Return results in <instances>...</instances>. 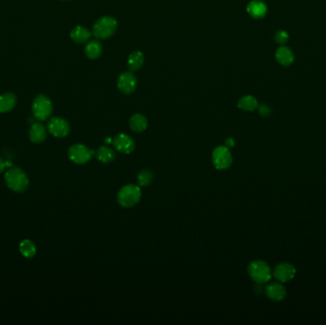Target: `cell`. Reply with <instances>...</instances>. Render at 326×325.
I'll use <instances>...</instances> for the list:
<instances>
[{"label": "cell", "mask_w": 326, "mask_h": 325, "mask_svg": "<svg viewBox=\"0 0 326 325\" xmlns=\"http://www.w3.org/2000/svg\"><path fill=\"white\" fill-rule=\"evenodd\" d=\"M5 182L14 192L22 193L27 190L30 180L26 173L17 167H13L5 173Z\"/></svg>", "instance_id": "1"}, {"label": "cell", "mask_w": 326, "mask_h": 325, "mask_svg": "<svg viewBox=\"0 0 326 325\" xmlns=\"http://www.w3.org/2000/svg\"><path fill=\"white\" fill-rule=\"evenodd\" d=\"M142 192L138 185L127 184L120 188L117 199L119 205L123 208H133L137 205L141 199Z\"/></svg>", "instance_id": "2"}, {"label": "cell", "mask_w": 326, "mask_h": 325, "mask_svg": "<svg viewBox=\"0 0 326 325\" xmlns=\"http://www.w3.org/2000/svg\"><path fill=\"white\" fill-rule=\"evenodd\" d=\"M249 277L258 284H264L269 282L273 277V272L263 260H254L247 268Z\"/></svg>", "instance_id": "3"}, {"label": "cell", "mask_w": 326, "mask_h": 325, "mask_svg": "<svg viewBox=\"0 0 326 325\" xmlns=\"http://www.w3.org/2000/svg\"><path fill=\"white\" fill-rule=\"evenodd\" d=\"M32 112L34 118L43 121L51 117L53 113V103L51 99L45 96H37L32 104Z\"/></svg>", "instance_id": "4"}, {"label": "cell", "mask_w": 326, "mask_h": 325, "mask_svg": "<svg viewBox=\"0 0 326 325\" xmlns=\"http://www.w3.org/2000/svg\"><path fill=\"white\" fill-rule=\"evenodd\" d=\"M118 23L117 21L111 17V16H104L99 20L97 21V23L94 26V35L97 38L99 39H106L113 35V33L117 30Z\"/></svg>", "instance_id": "5"}, {"label": "cell", "mask_w": 326, "mask_h": 325, "mask_svg": "<svg viewBox=\"0 0 326 325\" xmlns=\"http://www.w3.org/2000/svg\"><path fill=\"white\" fill-rule=\"evenodd\" d=\"M212 161L216 169L221 171L227 170L233 163V157L230 149L225 146L215 148L212 153Z\"/></svg>", "instance_id": "6"}, {"label": "cell", "mask_w": 326, "mask_h": 325, "mask_svg": "<svg viewBox=\"0 0 326 325\" xmlns=\"http://www.w3.org/2000/svg\"><path fill=\"white\" fill-rule=\"evenodd\" d=\"M95 152L91 150L90 148L83 145V144H74L73 146L69 148L68 150V156L71 162L82 165L85 163L89 162L94 157Z\"/></svg>", "instance_id": "7"}, {"label": "cell", "mask_w": 326, "mask_h": 325, "mask_svg": "<svg viewBox=\"0 0 326 325\" xmlns=\"http://www.w3.org/2000/svg\"><path fill=\"white\" fill-rule=\"evenodd\" d=\"M47 128L49 133L54 135L55 137H59V138L67 136L71 130L68 121L64 118L59 117L51 118L50 121L48 122Z\"/></svg>", "instance_id": "8"}, {"label": "cell", "mask_w": 326, "mask_h": 325, "mask_svg": "<svg viewBox=\"0 0 326 325\" xmlns=\"http://www.w3.org/2000/svg\"><path fill=\"white\" fill-rule=\"evenodd\" d=\"M114 148L122 154L129 155L133 153L134 148H135V143L133 138L125 133H119L113 138V143Z\"/></svg>", "instance_id": "9"}, {"label": "cell", "mask_w": 326, "mask_h": 325, "mask_svg": "<svg viewBox=\"0 0 326 325\" xmlns=\"http://www.w3.org/2000/svg\"><path fill=\"white\" fill-rule=\"evenodd\" d=\"M295 276H296L295 266L288 262H282L278 264L273 271V277L282 283L293 280Z\"/></svg>", "instance_id": "10"}, {"label": "cell", "mask_w": 326, "mask_h": 325, "mask_svg": "<svg viewBox=\"0 0 326 325\" xmlns=\"http://www.w3.org/2000/svg\"><path fill=\"white\" fill-rule=\"evenodd\" d=\"M264 293L268 298L273 301L279 302L282 301L286 296V289L282 284V282H271L267 285L264 289Z\"/></svg>", "instance_id": "11"}, {"label": "cell", "mask_w": 326, "mask_h": 325, "mask_svg": "<svg viewBox=\"0 0 326 325\" xmlns=\"http://www.w3.org/2000/svg\"><path fill=\"white\" fill-rule=\"evenodd\" d=\"M136 78L131 72H125L120 74L118 81L119 91L123 94H132L136 87Z\"/></svg>", "instance_id": "12"}, {"label": "cell", "mask_w": 326, "mask_h": 325, "mask_svg": "<svg viewBox=\"0 0 326 325\" xmlns=\"http://www.w3.org/2000/svg\"><path fill=\"white\" fill-rule=\"evenodd\" d=\"M29 137L32 142L36 144L44 142L45 139L47 138V130L44 125L37 122L32 124L29 131Z\"/></svg>", "instance_id": "13"}, {"label": "cell", "mask_w": 326, "mask_h": 325, "mask_svg": "<svg viewBox=\"0 0 326 325\" xmlns=\"http://www.w3.org/2000/svg\"><path fill=\"white\" fill-rule=\"evenodd\" d=\"M247 12L254 18H262L267 14V6L260 0H253L247 6Z\"/></svg>", "instance_id": "14"}, {"label": "cell", "mask_w": 326, "mask_h": 325, "mask_svg": "<svg viewBox=\"0 0 326 325\" xmlns=\"http://www.w3.org/2000/svg\"><path fill=\"white\" fill-rule=\"evenodd\" d=\"M16 105V97L15 94L8 92L0 95V113H8L12 111Z\"/></svg>", "instance_id": "15"}, {"label": "cell", "mask_w": 326, "mask_h": 325, "mask_svg": "<svg viewBox=\"0 0 326 325\" xmlns=\"http://www.w3.org/2000/svg\"><path fill=\"white\" fill-rule=\"evenodd\" d=\"M95 156L99 162L104 164L113 162L117 158L116 152L108 146H100L96 151Z\"/></svg>", "instance_id": "16"}, {"label": "cell", "mask_w": 326, "mask_h": 325, "mask_svg": "<svg viewBox=\"0 0 326 325\" xmlns=\"http://www.w3.org/2000/svg\"><path fill=\"white\" fill-rule=\"evenodd\" d=\"M130 128L135 133H142L147 129L148 120L141 114H135L130 118Z\"/></svg>", "instance_id": "17"}, {"label": "cell", "mask_w": 326, "mask_h": 325, "mask_svg": "<svg viewBox=\"0 0 326 325\" xmlns=\"http://www.w3.org/2000/svg\"><path fill=\"white\" fill-rule=\"evenodd\" d=\"M276 59L283 66H289L294 62L295 58L293 52L289 48L282 46L276 52Z\"/></svg>", "instance_id": "18"}, {"label": "cell", "mask_w": 326, "mask_h": 325, "mask_svg": "<svg viewBox=\"0 0 326 325\" xmlns=\"http://www.w3.org/2000/svg\"><path fill=\"white\" fill-rule=\"evenodd\" d=\"M71 37L76 43H84L91 37V32L82 26H76L71 32Z\"/></svg>", "instance_id": "19"}, {"label": "cell", "mask_w": 326, "mask_h": 325, "mask_svg": "<svg viewBox=\"0 0 326 325\" xmlns=\"http://www.w3.org/2000/svg\"><path fill=\"white\" fill-rule=\"evenodd\" d=\"M144 63V57L141 52H133L128 59V67L132 72L138 71Z\"/></svg>", "instance_id": "20"}, {"label": "cell", "mask_w": 326, "mask_h": 325, "mask_svg": "<svg viewBox=\"0 0 326 325\" xmlns=\"http://www.w3.org/2000/svg\"><path fill=\"white\" fill-rule=\"evenodd\" d=\"M237 106L243 111L252 112L259 107V103L258 100L252 96H245L239 99Z\"/></svg>", "instance_id": "21"}, {"label": "cell", "mask_w": 326, "mask_h": 325, "mask_svg": "<svg viewBox=\"0 0 326 325\" xmlns=\"http://www.w3.org/2000/svg\"><path fill=\"white\" fill-rule=\"evenodd\" d=\"M19 251L21 255L27 259H31L35 256L36 247L34 243L30 239H24L19 244Z\"/></svg>", "instance_id": "22"}, {"label": "cell", "mask_w": 326, "mask_h": 325, "mask_svg": "<svg viewBox=\"0 0 326 325\" xmlns=\"http://www.w3.org/2000/svg\"><path fill=\"white\" fill-rule=\"evenodd\" d=\"M102 52L101 44L98 40H92L86 46L85 53L87 57L91 59H96L100 57Z\"/></svg>", "instance_id": "23"}, {"label": "cell", "mask_w": 326, "mask_h": 325, "mask_svg": "<svg viewBox=\"0 0 326 325\" xmlns=\"http://www.w3.org/2000/svg\"><path fill=\"white\" fill-rule=\"evenodd\" d=\"M136 180H137V185L139 187H145L148 186L152 181H153V173L148 170V169H144L141 170L136 177Z\"/></svg>", "instance_id": "24"}, {"label": "cell", "mask_w": 326, "mask_h": 325, "mask_svg": "<svg viewBox=\"0 0 326 325\" xmlns=\"http://www.w3.org/2000/svg\"><path fill=\"white\" fill-rule=\"evenodd\" d=\"M275 38H276V41L279 43V44H284L288 41V38H289V35L287 33V32L283 31V30H280L276 32L275 34Z\"/></svg>", "instance_id": "25"}, {"label": "cell", "mask_w": 326, "mask_h": 325, "mask_svg": "<svg viewBox=\"0 0 326 325\" xmlns=\"http://www.w3.org/2000/svg\"><path fill=\"white\" fill-rule=\"evenodd\" d=\"M259 108V113L261 116L262 117H268L271 114V108L266 105V104H261V106L258 107Z\"/></svg>", "instance_id": "26"}, {"label": "cell", "mask_w": 326, "mask_h": 325, "mask_svg": "<svg viewBox=\"0 0 326 325\" xmlns=\"http://www.w3.org/2000/svg\"><path fill=\"white\" fill-rule=\"evenodd\" d=\"M224 146L228 148V149H231V148L234 147L235 146V140H234V138H232V137L227 138L226 141H225V145Z\"/></svg>", "instance_id": "27"}, {"label": "cell", "mask_w": 326, "mask_h": 325, "mask_svg": "<svg viewBox=\"0 0 326 325\" xmlns=\"http://www.w3.org/2000/svg\"><path fill=\"white\" fill-rule=\"evenodd\" d=\"M5 167H6V162L0 158V174L5 170Z\"/></svg>", "instance_id": "28"}, {"label": "cell", "mask_w": 326, "mask_h": 325, "mask_svg": "<svg viewBox=\"0 0 326 325\" xmlns=\"http://www.w3.org/2000/svg\"><path fill=\"white\" fill-rule=\"evenodd\" d=\"M105 143H106V144H111V143H113V138H111V137H106V138H105Z\"/></svg>", "instance_id": "29"}]
</instances>
